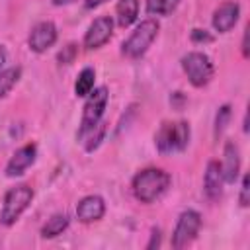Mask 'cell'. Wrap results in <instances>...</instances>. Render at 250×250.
Returning a JSON list of instances; mask_svg holds the SVG:
<instances>
[{
  "mask_svg": "<svg viewBox=\"0 0 250 250\" xmlns=\"http://www.w3.org/2000/svg\"><path fill=\"white\" fill-rule=\"evenodd\" d=\"M6 61H8V53H6V49L0 45V68L4 66V62H6Z\"/></svg>",
  "mask_w": 250,
  "mask_h": 250,
  "instance_id": "4316f807",
  "label": "cell"
},
{
  "mask_svg": "<svg viewBox=\"0 0 250 250\" xmlns=\"http://www.w3.org/2000/svg\"><path fill=\"white\" fill-rule=\"evenodd\" d=\"M201 229V215L193 209H186L180 213L174 232H172V246L174 248H186L191 244Z\"/></svg>",
  "mask_w": 250,
  "mask_h": 250,
  "instance_id": "52a82bcc",
  "label": "cell"
},
{
  "mask_svg": "<svg viewBox=\"0 0 250 250\" xmlns=\"http://www.w3.org/2000/svg\"><path fill=\"white\" fill-rule=\"evenodd\" d=\"M105 213V203L100 195H86L76 205V219L80 223H94L100 221Z\"/></svg>",
  "mask_w": 250,
  "mask_h": 250,
  "instance_id": "5bb4252c",
  "label": "cell"
},
{
  "mask_svg": "<svg viewBox=\"0 0 250 250\" xmlns=\"http://www.w3.org/2000/svg\"><path fill=\"white\" fill-rule=\"evenodd\" d=\"M238 16H240V6L236 2H223L213 12V20L211 21H213L215 31H219V33L230 31L236 25Z\"/></svg>",
  "mask_w": 250,
  "mask_h": 250,
  "instance_id": "8fae6325",
  "label": "cell"
},
{
  "mask_svg": "<svg viewBox=\"0 0 250 250\" xmlns=\"http://www.w3.org/2000/svg\"><path fill=\"white\" fill-rule=\"evenodd\" d=\"M221 172L225 178V184H234L240 172V150L234 141L225 143L223 150V162H221Z\"/></svg>",
  "mask_w": 250,
  "mask_h": 250,
  "instance_id": "4fadbf2b",
  "label": "cell"
},
{
  "mask_svg": "<svg viewBox=\"0 0 250 250\" xmlns=\"http://www.w3.org/2000/svg\"><path fill=\"white\" fill-rule=\"evenodd\" d=\"M74 55H76V45H74V43H70V45H66V47L59 53L57 61H59L61 64H70V62L74 61Z\"/></svg>",
  "mask_w": 250,
  "mask_h": 250,
  "instance_id": "44dd1931",
  "label": "cell"
},
{
  "mask_svg": "<svg viewBox=\"0 0 250 250\" xmlns=\"http://www.w3.org/2000/svg\"><path fill=\"white\" fill-rule=\"evenodd\" d=\"M248 191H250V188H248V176L244 174V176H242V186H240V197H238V201H240L242 207H248V203H250Z\"/></svg>",
  "mask_w": 250,
  "mask_h": 250,
  "instance_id": "603a6c76",
  "label": "cell"
},
{
  "mask_svg": "<svg viewBox=\"0 0 250 250\" xmlns=\"http://www.w3.org/2000/svg\"><path fill=\"white\" fill-rule=\"evenodd\" d=\"M178 4L180 0H146V12L150 16H170Z\"/></svg>",
  "mask_w": 250,
  "mask_h": 250,
  "instance_id": "d6986e66",
  "label": "cell"
},
{
  "mask_svg": "<svg viewBox=\"0 0 250 250\" xmlns=\"http://www.w3.org/2000/svg\"><path fill=\"white\" fill-rule=\"evenodd\" d=\"M57 41V27L53 21H37L27 37V45L33 53H45L49 47H53Z\"/></svg>",
  "mask_w": 250,
  "mask_h": 250,
  "instance_id": "ba28073f",
  "label": "cell"
},
{
  "mask_svg": "<svg viewBox=\"0 0 250 250\" xmlns=\"http://www.w3.org/2000/svg\"><path fill=\"white\" fill-rule=\"evenodd\" d=\"M107 0H84V8L86 10H94V8H98V6H102V4H105Z\"/></svg>",
  "mask_w": 250,
  "mask_h": 250,
  "instance_id": "d4e9b609",
  "label": "cell"
},
{
  "mask_svg": "<svg viewBox=\"0 0 250 250\" xmlns=\"http://www.w3.org/2000/svg\"><path fill=\"white\" fill-rule=\"evenodd\" d=\"M21 76V68L20 66H10L0 70V98H4L20 80Z\"/></svg>",
  "mask_w": 250,
  "mask_h": 250,
  "instance_id": "ac0fdd59",
  "label": "cell"
},
{
  "mask_svg": "<svg viewBox=\"0 0 250 250\" xmlns=\"http://www.w3.org/2000/svg\"><path fill=\"white\" fill-rule=\"evenodd\" d=\"M111 33H113V20L109 16H100L90 23V27L84 35V47L100 49L102 45H105L111 39Z\"/></svg>",
  "mask_w": 250,
  "mask_h": 250,
  "instance_id": "9c48e42d",
  "label": "cell"
},
{
  "mask_svg": "<svg viewBox=\"0 0 250 250\" xmlns=\"http://www.w3.org/2000/svg\"><path fill=\"white\" fill-rule=\"evenodd\" d=\"M246 39H248V29L244 31V37H242V55L248 57V45H246Z\"/></svg>",
  "mask_w": 250,
  "mask_h": 250,
  "instance_id": "484cf974",
  "label": "cell"
},
{
  "mask_svg": "<svg viewBox=\"0 0 250 250\" xmlns=\"http://www.w3.org/2000/svg\"><path fill=\"white\" fill-rule=\"evenodd\" d=\"M189 137L191 129L186 121H164L154 135V146L160 154L182 152L189 145Z\"/></svg>",
  "mask_w": 250,
  "mask_h": 250,
  "instance_id": "7a4b0ae2",
  "label": "cell"
},
{
  "mask_svg": "<svg viewBox=\"0 0 250 250\" xmlns=\"http://www.w3.org/2000/svg\"><path fill=\"white\" fill-rule=\"evenodd\" d=\"M94 80H96L94 68H90V66L82 68L80 74H78V78H76V82H74V94L78 98H86L94 90Z\"/></svg>",
  "mask_w": 250,
  "mask_h": 250,
  "instance_id": "e0dca14e",
  "label": "cell"
},
{
  "mask_svg": "<svg viewBox=\"0 0 250 250\" xmlns=\"http://www.w3.org/2000/svg\"><path fill=\"white\" fill-rule=\"evenodd\" d=\"M70 219L66 213H55L51 219H47V223L41 227V236L43 238H55L59 236L66 227H68Z\"/></svg>",
  "mask_w": 250,
  "mask_h": 250,
  "instance_id": "2e32d148",
  "label": "cell"
},
{
  "mask_svg": "<svg viewBox=\"0 0 250 250\" xmlns=\"http://www.w3.org/2000/svg\"><path fill=\"white\" fill-rule=\"evenodd\" d=\"M35 156H37V146H35V143H27V145H23V146H20L12 156H10V160H8V164H6V176L8 178H18V176H21L33 162H35Z\"/></svg>",
  "mask_w": 250,
  "mask_h": 250,
  "instance_id": "30bf717a",
  "label": "cell"
},
{
  "mask_svg": "<svg viewBox=\"0 0 250 250\" xmlns=\"http://www.w3.org/2000/svg\"><path fill=\"white\" fill-rule=\"evenodd\" d=\"M182 68H184L189 84L195 88L207 86L215 74V66H213L211 59L201 51H191V53L184 55L182 57Z\"/></svg>",
  "mask_w": 250,
  "mask_h": 250,
  "instance_id": "8992f818",
  "label": "cell"
},
{
  "mask_svg": "<svg viewBox=\"0 0 250 250\" xmlns=\"http://www.w3.org/2000/svg\"><path fill=\"white\" fill-rule=\"evenodd\" d=\"M229 121H230V105L225 104V105L219 107V111H217V115H215V137H217V139L223 135V131L227 129Z\"/></svg>",
  "mask_w": 250,
  "mask_h": 250,
  "instance_id": "ffe728a7",
  "label": "cell"
},
{
  "mask_svg": "<svg viewBox=\"0 0 250 250\" xmlns=\"http://www.w3.org/2000/svg\"><path fill=\"white\" fill-rule=\"evenodd\" d=\"M158 246H160V230L154 229V230H152V236H150V242L146 244V248L152 250V248H158Z\"/></svg>",
  "mask_w": 250,
  "mask_h": 250,
  "instance_id": "cb8c5ba5",
  "label": "cell"
},
{
  "mask_svg": "<svg viewBox=\"0 0 250 250\" xmlns=\"http://www.w3.org/2000/svg\"><path fill=\"white\" fill-rule=\"evenodd\" d=\"M191 41L193 43H211L213 41V35L205 29H193L191 31Z\"/></svg>",
  "mask_w": 250,
  "mask_h": 250,
  "instance_id": "7402d4cb",
  "label": "cell"
},
{
  "mask_svg": "<svg viewBox=\"0 0 250 250\" xmlns=\"http://www.w3.org/2000/svg\"><path fill=\"white\" fill-rule=\"evenodd\" d=\"M170 174L162 168H145L133 178V195L141 203H152L156 201L168 188H170Z\"/></svg>",
  "mask_w": 250,
  "mask_h": 250,
  "instance_id": "6da1fadb",
  "label": "cell"
},
{
  "mask_svg": "<svg viewBox=\"0 0 250 250\" xmlns=\"http://www.w3.org/2000/svg\"><path fill=\"white\" fill-rule=\"evenodd\" d=\"M158 29H160V25H158L156 20H152V18L143 20V21L135 27V31H131V35L123 41L121 53H123L127 59H141V57L148 51V47L152 45V41L156 39Z\"/></svg>",
  "mask_w": 250,
  "mask_h": 250,
  "instance_id": "277c9868",
  "label": "cell"
},
{
  "mask_svg": "<svg viewBox=\"0 0 250 250\" xmlns=\"http://www.w3.org/2000/svg\"><path fill=\"white\" fill-rule=\"evenodd\" d=\"M139 16V0H117L115 6V20L119 27H129L131 23H135Z\"/></svg>",
  "mask_w": 250,
  "mask_h": 250,
  "instance_id": "9a60e30c",
  "label": "cell"
},
{
  "mask_svg": "<svg viewBox=\"0 0 250 250\" xmlns=\"http://www.w3.org/2000/svg\"><path fill=\"white\" fill-rule=\"evenodd\" d=\"M223 184H225V178H223V172H221V162L209 160L207 168H205V176H203V191H205V195L211 201L221 199Z\"/></svg>",
  "mask_w": 250,
  "mask_h": 250,
  "instance_id": "7c38bea8",
  "label": "cell"
},
{
  "mask_svg": "<svg viewBox=\"0 0 250 250\" xmlns=\"http://www.w3.org/2000/svg\"><path fill=\"white\" fill-rule=\"evenodd\" d=\"M107 98H109V94H107V88L105 86H98V88H94L86 96V104H84L80 127H78V133H76V139L78 141H82L92 129H96L102 123V115L105 111Z\"/></svg>",
  "mask_w": 250,
  "mask_h": 250,
  "instance_id": "3957f363",
  "label": "cell"
},
{
  "mask_svg": "<svg viewBox=\"0 0 250 250\" xmlns=\"http://www.w3.org/2000/svg\"><path fill=\"white\" fill-rule=\"evenodd\" d=\"M31 199H33V189L27 184H20V186L10 188L6 191V195H4V201H2L0 225L12 227L21 217V213L29 207Z\"/></svg>",
  "mask_w": 250,
  "mask_h": 250,
  "instance_id": "5b68a950",
  "label": "cell"
},
{
  "mask_svg": "<svg viewBox=\"0 0 250 250\" xmlns=\"http://www.w3.org/2000/svg\"><path fill=\"white\" fill-rule=\"evenodd\" d=\"M70 2H74V0H53L55 6H66V4H70Z\"/></svg>",
  "mask_w": 250,
  "mask_h": 250,
  "instance_id": "83f0119b",
  "label": "cell"
}]
</instances>
